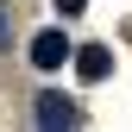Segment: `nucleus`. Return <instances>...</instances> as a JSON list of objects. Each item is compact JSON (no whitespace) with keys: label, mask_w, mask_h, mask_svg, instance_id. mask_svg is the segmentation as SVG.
<instances>
[{"label":"nucleus","mask_w":132,"mask_h":132,"mask_svg":"<svg viewBox=\"0 0 132 132\" xmlns=\"http://www.w3.org/2000/svg\"><path fill=\"white\" fill-rule=\"evenodd\" d=\"M82 6H88V0H57V13H63V19H76Z\"/></svg>","instance_id":"nucleus-4"},{"label":"nucleus","mask_w":132,"mask_h":132,"mask_svg":"<svg viewBox=\"0 0 132 132\" xmlns=\"http://www.w3.org/2000/svg\"><path fill=\"white\" fill-rule=\"evenodd\" d=\"M76 76H82V82H107V76H113V51H101V44L76 51Z\"/></svg>","instance_id":"nucleus-3"},{"label":"nucleus","mask_w":132,"mask_h":132,"mask_svg":"<svg viewBox=\"0 0 132 132\" xmlns=\"http://www.w3.org/2000/svg\"><path fill=\"white\" fill-rule=\"evenodd\" d=\"M38 126H82V107L63 94H38Z\"/></svg>","instance_id":"nucleus-2"},{"label":"nucleus","mask_w":132,"mask_h":132,"mask_svg":"<svg viewBox=\"0 0 132 132\" xmlns=\"http://www.w3.org/2000/svg\"><path fill=\"white\" fill-rule=\"evenodd\" d=\"M69 51H76V44L63 38V31H38V38H31V63H38V69H57Z\"/></svg>","instance_id":"nucleus-1"}]
</instances>
